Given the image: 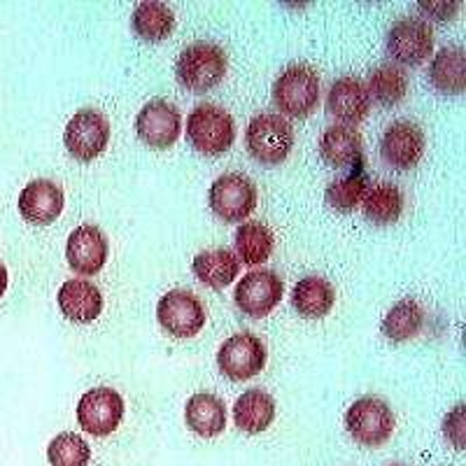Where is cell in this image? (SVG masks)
I'll return each instance as SVG.
<instances>
[{
  "label": "cell",
  "mask_w": 466,
  "mask_h": 466,
  "mask_svg": "<svg viewBox=\"0 0 466 466\" xmlns=\"http://www.w3.org/2000/svg\"><path fill=\"white\" fill-rule=\"evenodd\" d=\"M187 138L206 157H222L233 147L236 122L231 112L215 103H201L187 116Z\"/></svg>",
  "instance_id": "6da1fadb"
},
{
  "label": "cell",
  "mask_w": 466,
  "mask_h": 466,
  "mask_svg": "<svg viewBox=\"0 0 466 466\" xmlns=\"http://www.w3.org/2000/svg\"><path fill=\"white\" fill-rule=\"evenodd\" d=\"M245 145L252 159L266 166H276L289 157L294 147V128L289 119L276 112H261L252 116L245 131Z\"/></svg>",
  "instance_id": "7a4b0ae2"
},
{
  "label": "cell",
  "mask_w": 466,
  "mask_h": 466,
  "mask_svg": "<svg viewBox=\"0 0 466 466\" xmlns=\"http://www.w3.org/2000/svg\"><path fill=\"white\" fill-rule=\"evenodd\" d=\"M175 75H177L182 86L201 94V91L212 89V86H218L224 80V75H227V54H224L219 45L208 43V40L191 43L177 56Z\"/></svg>",
  "instance_id": "3957f363"
},
{
  "label": "cell",
  "mask_w": 466,
  "mask_h": 466,
  "mask_svg": "<svg viewBox=\"0 0 466 466\" xmlns=\"http://www.w3.org/2000/svg\"><path fill=\"white\" fill-rule=\"evenodd\" d=\"M273 101L287 116L313 115L319 103V75L313 66L294 64L282 70L273 85Z\"/></svg>",
  "instance_id": "277c9868"
},
{
  "label": "cell",
  "mask_w": 466,
  "mask_h": 466,
  "mask_svg": "<svg viewBox=\"0 0 466 466\" xmlns=\"http://www.w3.org/2000/svg\"><path fill=\"white\" fill-rule=\"evenodd\" d=\"M345 430L364 448L387 443L394 431V413L380 397L357 399L345 413Z\"/></svg>",
  "instance_id": "5b68a950"
},
{
  "label": "cell",
  "mask_w": 466,
  "mask_h": 466,
  "mask_svg": "<svg viewBox=\"0 0 466 466\" xmlns=\"http://www.w3.org/2000/svg\"><path fill=\"white\" fill-rule=\"evenodd\" d=\"M266 345L259 336L240 331L233 334L219 345L218 350V366L224 378L233 382H243L249 378L259 376L266 366Z\"/></svg>",
  "instance_id": "8992f818"
},
{
  "label": "cell",
  "mask_w": 466,
  "mask_h": 466,
  "mask_svg": "<svg viewBox=\"0 0 466 466\" xmlns=\"http://www.w3.org/2000/svg\"><path fill=\"white\" fill-rule=\"evenodd\" d=\"M66 149L70 157L77 161H94L106 152L110 143V122L101 110L96 107H85V110L75 112L70 122L66 124L64 133Z\"/></svg>",
  "instance_id": "52a82bcc"
},
{
  "label": "cell",
  "mask_w": 466,
  "mask_h": 466,
  "mask_svg": "<svg viewBox=\"0 0 466 466\" xmlns=\"http://www.w3.org/2000/svg\"><path fill=\"white\" fill-rule=\"evenodd\" d=\"M157 319L161 329L175 339H191L206 327V308L197 294L170 289L157 303Z\"/></svg>",
  "instance_id": "ba28073f"
},
{
  "label": "cell",
  "mask_w": 466,
  "mask_h": 466,
  "mask_svg": "<svg viewBox=\"0 0 466 466\" xmlns=\"http://www.w3.org/2000/svg\"><path fill=\"white\" fill-rule=\"evenodd\" d=\"M212 212L224 222H240L257 208V187L243 173H224L212 182L208 194Z\"/></svg>",
  "instance_id": "9c48e42d"
},
{
  "label": "cell",
  "mask_w": 466,
  "mask_h": 466,
  "mask_svg": "<svg viewBox=\"0 0 466 466\" xmlns=\"http://www.w3.org/2000/svg\"><path fill=\"white\" fill-rule=\"evenodd\" d=\"M387 52L397 66H420L434 52V28L420 16H403L387 33Z\"/></svg>",
  "instance_id": "30bf717a"
},
{
  "label": "cell",
  "mask_w": 466,
  "mask_h": 466,
  "mask_svg": "<svg viewBox=\"0 0 466 466\" xmlns=\"http://www.w3.org/2000/svg\"><path fill=\"white\" fill-rule=\"evenodd\" d=\"M282 294H285V285L280 276L268 268H259L249 270L243 280H238L233 291V301L240 313L259 319L266 318L270 310H276L278 303L282 301Z\"/></svg>",
  "instance_id": "8fae6325"
},
{
  "label": "cell",
  "mask_w": 466,
  "mask_h": 466,
  "mask_svg": "<svg viewBox=\"0 0 466 466\" xmlns=\"http://www.w3.org/2000/svg\"><path fill=\"white\" fill-rule=\"evenodd\" d=\"M124 399L112 387H94L77 403V422L91 436H107L122 424Z\"/></svg>",
  "instance_id": "7c38bea8"
},
{
  "label": "cell",
  "mask_w": 466,
  "mask_h": 466,
  "mask_svg": "<svg viewBox=\"0 0 466 466\" xmlns=\"http://www.w3.org/2000/svg\"><path fill=\"white\" fill-rule=\"evenodd\" d=\"M136 133L149 147H170V145L177 143L182 133L180 110L166 98H154V101L145 103L136 116Z\"/></svg>",
  "instance_id": "4fadbf2b"
},
{
  "label": "cell",
  "mask_w": 466,
  "mask_h": 466,
  "mask_svg": "<svg viewBox=\"0 0 466 466\" xmlns=\"http://www.w3.org/2000/svg\"><path fill=\"white\" fill-rule=\"evenodd\" d=\"M107 252H110V245H107L106 233L96 224H82L73 228L66 243V261L80 276L101 273L107 261Z\"/></svg>",
  "instance_id": "5bb4252c"
},
{
  "label": "cell",
  "mask_w": 466,
  "mask_h": 466,
  "mask_svg": "<svg viewBox=\"0 0 466 466\" xmlns=\"http://www.w3.org/2000/svg\"><path fill=\"white\" fill-rule=\"evenodd\" d=\"M327 110L334 115L340 124H360L371 112V94L369 86L357 75H343L334 85L329 86Z\"/></svg>",
  "instance_id": "9a60e30c"
},
{
  "label": "cell",
  "mask_w": 466,
  "mask_h": 466,
  "mask_svg": "<svg viewBox=\"0 0 466 466\" xmlns=\"http://www.w3.org/2000/svg\"><path fill=\"white\" fill-rule=\"evenodd\" d=\"M382 159L397 170H410L424 154V133L413 122H394L387 127L380 140Z\"/></svg>",
  "instance_id": "2e32d148"
},
{
  "label": "cell",
  "mask_w": 466,
  "mask_h": 466,
  "mask_svg": "<svg viewBox=\"0 0 466 466\" xmlns=\"http://www.w3.org/2000/svg\"><path fill=\"white\" fill-rule=\"evenodd\" d=\"M66 197L64 189L54 180H33L19 194V212L26 222L45 227V224L56 222L58 215L64 212Z\"/></svg>",
  "instance_id": "e0dca14e"
},
{
  "label": "cell",
  "mask_w": 466,
  "mask_h": 466,
  "mask_svg": "<svg viewBox=\"0 0 466 466\" xmlns=\"http://www.w3.org/2000/svg\"><path fill=\"white\" fill-rule=\"evenodd\" d=\"M56 301L58 308H61V313H64L70 322L89 324L103 313L101 289H98L91 280H82V278L66 280L64 285L58 287Z\"/></svg>",
  "instance_id": "ac0fdd59"
},
{
  "label": "cell",
  "mask_w": 466,
  "mask_h": 466,
  "mask_svg": "<svg viewBox=\"0 0 466 466\" xmlns=\"http://www.w3.org/2000/svg\"><path fill=\"white\" fill-rule=\"evenodd\" d=\"M319 154L334 168H352L357 161L364 159V140L355 127L334 124L324 128L319 136Z\"/></svg>",
  "instance_id": "d6986e66"
},
{
  "label": "cell",
  "mask_w": 466,
  "mask_h": 466,
  "mask_svg": "<svg viewBox=\"0 0 466 466\" xmlns=\"http://www.w3.org/2000/svg\"><path fill=\"white\" fill-rule=\"evenodd\" d=\"M185 422L194 434L215 439L227 430V406L212 392H197L185 406Z\"/></svg>",
  "instance_id": "ffe728a7"
},
{
  "label": "cell",
  "mask_w": 466,
  "mask_h": 466,
  "mask_svg": "<svg viewBox=\"0 0 466 466\" xmlns=\"http://www.w3.org/2000/svg\"><path fill=\"white\" fill-rule=\"evenodd\" d=\"M336 303L334 285L322 276H308L291 289V306L301 318L319 319L331 313Z\"/></svg>",
  "instance_id": "44dd1931"
},
{
  "label": "cell",
  "mask_w": 466,
  "mask_h": 466,
  "mask_svg": "<svg viewBox=\"0 0 466 466\" xmlns=\"http://www.w3.org/2000/svg\"><path fill=\"white\" fill-rule=\"evenodd\" d=\"M276 420V401L264 390H248L233 403V422L245 434H261Z\"/></svg>",
  "instance_id": "7402d4cb"
},
{
  "label": "cell",
  "mask_w": 466,
  "mask_h": 466,
  "mask_svg": "<svg viewBox=\"0 0 466 466\" xmlns=\"http://www.w3.org/2000/svg\"><path fill=\"white\" fill-rule=\"evenodd\" d=\"M194 276L210 289H224V287L233 285V280L240 273L238 257L233 255V249L228 248H215L198 252L194 257Z\"/></svg>",
  "instance_id": "603a6c76"
},
{
  "label": "cell",
  "mask_w": 466,
  "mask_h": 466,
  "mask_svg": "<svg viewBox=\"0 0 466 466\" xmlns=\"http://www.w3.org/2000/svg\"><path fill=\"white\" fill-rule=\"evenodd\" d=\"M371 182L364 170V159L357 161L345 177H339L327 187L324 201L331 210L336 212H352L361 206L366 191H369Z\"/></svg>",
  "instance_id": "cb8c5ba5"
},
{
  "label": "cell",
  "mask_w": 466,
  "mask_h": 466,
  "mask_svg": "<svg viewBox=\"0 0 466 466\" xmlns=\"http://www.w3.org/2000/svg\"><path fill=\"white\" fill-rule=\"evenodd\" d=\"M430 82L441 94H461L466 85V58L461 47L439 49L430 66Z\"/></svg>",
  "instance_id": "d4e9b609"
},
{
  "label": "cell",
  "mask_w": 466,
  "mask_h": 466,
  "mask_svg": "<svg viewBox=\"0 0 466 466\" xmlns=\"http://www.w3.org/2000/svg\"><path fill=\"white\" fill-rule=\"evenodd\" d=\"M236 257L245 266H259L270 259L276 249V238L266 224L261 222H245L236 228Z\"/></svg>",
  "instance_id": "484cf974"
},
{
  "label": "cell",
  "mask_w": 466,
  "mask_h": 466,
  "mask_svg": "<svg viewBox=\"0 0 466 466\" xmlns=\"http://www.w3.org/2000/svg\"><path fill=\"white\" fill-rule=\"evenodd\" d=\"M133 31L147 43H161L173 33L175 12L159 0H145L131 15Z\"/></svg>",
  "instance_id": "4316f807"
},
{
  "label": "cell",
  "mask_w": 466,
  "mask_h": 466,
  "mask_svg": "<svg viewBox=\"0 0 466 466\" xmlns=\"http://www.w3.org/2000/svg\"><path fill=\"white\" fill-rule=\"evenodd\" d=\"M424 310L415 299H401L387 310L382 319V336L392 343H406L422 331Z\"/></svg>",
  "instance_id": "83f0119b"
},
{
  "label": "cell",
  "mask_w": 466,
  "mask_h": 466,
  "mask_svg": "<svg viewBox=\"0 0 466 466\" xmlns=\"http://www.w3.org/2000/svg\"><path fill=\"white\" fill-rule=\"evenodd\" d=\"M366 219H371L373 224H394L403 212V191L399 189L394 182H380V185H371L366 191L364 201Z\"/></svg>",
  "instance_id": "f1b7e54d"
},
{
  "label": "cell",
  "mask_w": 466,
  "mask_h": 466,
  "mask_svg": "<svg viewBox=\"0 0 466 466\" xmlns=\"http://www.w3.org/2000/svg\"><path fill=\"white\" fill-rule=\"evenodd\" d=\"M366 86H369V94L376 96L382 106H397L408 91V75L403 73L401 66L382 64L371 70Z\"/></svg>",
  "instance_id": "f546056e"
},
{
  "label": "cell",
  "mask_w": 466,
  "mask_h": 466,
  "mask_svg": "<svg viewBox=\"0 0 466 466\" xmlns=\"http://www.w3.org/2000/svg\"><path fill=\"white\" fill-rule=\"evenodd\" d=\"M49 466H86L91 460V448L80 434L64 431L54 436L47 445Z\"/></svg>",
  "instance_id": "4dcf8cb0"
},
{
  "label": "cell",
  "mask_w": 466,
  "mask_h": 466,
  "mask_svg": "<svg viewBox=\"0 0 466 466\" xmlns=\"http://www.w3.org/2000/svg\"><path fill=\"white\" fill-rule=\"evenodd\" d=\"M443 434L452 448H457V451H464V445H466V441H464V406L452 408L451 413L445 415Z\"/></svg>",
  "instance_id": "1f68e13d"
},
{
  "label": "cell",
  "mask_w": 466,
  "mask_h": 466,
  "mask_svg": "<svg viewBox=\"0 0 466 466\" xmlns=\"http://www.w3.org/2000/svg\"><path fill=\"white\" fill-rule=\"evenodd\" d=\"M460 7H461L460 3H422L420 10L436 16V19H441V22H448L455 12H460Z\"/></svg>",
  "instance_id": "d6a6232c"
},
{
  "label": "cell",
  "mask_w": 466,
  "mask_h": 466,
  "mask_svg": "<svg viewBox=\"0 0 466 466\" xmlns=\"http://www.w3.org/2000/svg\"><path fill=\"white\" fill-rule=\"evenodd\" d=\"M7 282H10V276H7V268L3 264H0V299H3V294H5Z\"/></svg>",
  "instance_id": "836d02e7"
},
{
  "label": "cell",
  "mask_w": 466,
  "mask_h": 466,
  "mask_svg": "<svg viewBox=\"0 0 466 466\" xmlns=\"http://www.w3.org/2000/svg\"><path fill=\"white\" fill-rule=\"evenodd\" d=\"M390 466H403V464H390Z\"/></svg>",
  "instance_id": "e575fe53"
}]
</instances>
